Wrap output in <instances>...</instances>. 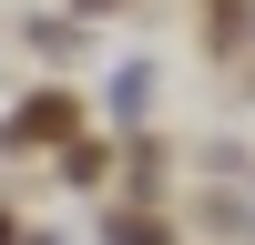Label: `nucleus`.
<instances>
[{
  "label": "nucleus",
  "instance_id": "7ed1b4c3",
  "mask_svg": "<svg viewBox=\"0 0 255 245\" xmlns=\"http://www.w3.org/2000/svg\"><path fill=\"white\" fill-rule=\"evenodd\" d=\"M102 235H113V245H163V215H113Z\"/></svg>",
  "mask_w": 255,
  "mask_h": 245
},
{
  "label": "nucleus",
  "instance_id": "f257e3e1",
  "mask_svg": "<svg viewBox=\"0 0 255 245\" xmlns=\"http://www.w3.org/2000/svg\"><path fill=\"white\" fill-rule=\"evenodd\" d=\"M72 133H82V102L61 92V82H41V92L0 122V153H51V143H72Z\"/></svg>",
  "mask_w": 255,
  "mask_h": 245
},
{
  "label": "nucleus",
  "instance_id": "f03ea898",
  "mask_svg": "<svg viewBox=\"0 0 255 245\" xmlns=\"http://www.w3.org/2000/svg\"><path fill=\"white\" fill-rule=\"evenodd\" d=\"M153 92H163V61H123V82H113V113H123V122H143V113H153Z\"/></svg>",
  "mask_w": 255,
  "mask_h": 245
},
{
  "label": "nucleus",
  "instance_id": "39448f33",
  "mask_svg": "<svg viewBox=\"0 0 255 245\" xmlns=\"http://www.w3.org/2000/svg\"><path fill=\"white\" fill-rule=\"evenodd\" d=\"M20 235H31V225H20V215H10V194H0V245H20Z\"/></svg>",
  "mask_w": 255,
  "mask_h": 245
},
{
  "label": "nucleus",
  "instance_id": "20e7f679",
  "mask_svg": "<svg viewBox=\"0 0 255 245\" xmlns=\"http://www.w3.org/2000/svg\"><path fill=\"white\" fill-rule=\"evenodd\" d=\"M113 10H133V0H72V20H113Z\"/></svg>",
  "mask_w": 255,
  "mask_h": 245
}]
</instances>
